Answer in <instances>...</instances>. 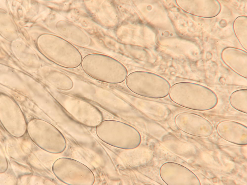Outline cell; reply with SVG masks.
<instances>
[{
  "mask_svg": "<svg viewBox=\"0 0 247 185\" xmlns=\"http://www.w3.org/2000/svg\"><path fill=\"white\" fill-rule=\"evenodd\" d=\"M169 95L175 103L192 110H209L218 103L217 97L211 91L188 82L174 84L171 87Z\"/></svg>",
  "mask_w": 247,
  "mask_h": 185,
  "instance_id": "6da1fadb",
  "label": "cell"
},
{
  "mask_svg": "<svg viewBox=\"0 0 247 185\" xmlns=\"http://www.w3.org/2000/svg\"><path fill=\"white\" fill-rule=\"evenodd\" d=\"M174 121L176 126L181 129L194 131L202 134L210 133L213 130V126L210 122L204 117L194 113H180L175 117Z\"/></svg>",
  "mask_w": 247,
  "mask_h": 185,
  "instance_id": "7a4b0ae2",
  "label": "cell"
},
{
  "mask_svg": "<svg viewBox=\"0 0 247 185\" xmlns=\"http://www.w3.org/2000/svg\"><path fill=\"white\" fill-rule=\"evenodd\" d=\"M230 103L234 108L242 112L247 113V91L241 90L234 92L230 98Z\"/></svg>",
  "mask_w": 247,
  "mask_h": 185,
  "instance_id": "3957f363",
  "label": "cell"
}]
</instances>
